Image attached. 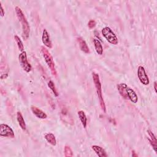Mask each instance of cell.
<instances>
[{
	"label": "cell",
	"mask_w": 157,
	"mask_h": 157,
	"mask_svg": "<svg viewBox=\"0 0 157 157\" xmlns=\"http://www.w3.org/2000/svg\"><path fill=\"white\" fill-rule=\"evenodd\" d=\"M15 13L17 15V17L19 20V21L21 23V27H22V37L24 40H26L29 35L30 32V27L21 9L18 7L16 6L15 8Z\"/></svg>",
	"instance_id": "obj_1"
},
{
	"label": "cell",
	"mask_w": 157,
	"mask_h": 157,
	"mask_svg": "<svg viewBox=\"0 0 157 157\" xmlns=\"http://www.w3.org/2000/svg\"><path fill=\"white\" fill-rule=\"evenodd\" d=\"M92 77H93V82L96 88V93H97V95L98 97L99 98V103H100V106L101 108L102 109V110L104 112H106V108H105V102L102 96V88H101V83L99 80V77L98 74L93 72L92 73Z\"/></svg>",
	"instance_id": "obj_2"
},
{
	"label": "cell",
	"mask_w": 157,
	"mask_h": 157,
	"mask_svg": "<svg viewBox=\"0 0 157 157\" xmlns=\"http://www.w3.org/2000/svg\"><path fill=\"white\" fill-rule=\"evenodd\" d=\"M41 52L43 55V57L45 59V61L46 64H47L48 67H49L52 75L56 76V71L55 67V63L53 60V58L50 54V53L48 52V50L44 47H41Z\"/></svg>",
	"instance_id": "obj_3"
},
{
	"label": "cell",
	"mask_w": 157,
	"mask_h": 157,
	"mask_svg": "<svg viewBox=\"0 0 157 157\" xmlns=\"http://www.w3.org/2000/svg\"><path fill=\"white\" fill-rule=\"evenodd\" d=\"M102 34L110 44L113 45H117L118 44V37L110 28L105 26L102 28Z\"/></svg>",
	"instance_id": "obj_4"
},
{
	"label": "cell",
	"mask_w": 157,
	"mask_h": 157,
	"mask_svg": "<svg viewBox=\"0 0 157 157\" xmlns=\"http://www.w3.org/2000/svg\"><path fill=\"white\" fill-rule=\"evenodd\" d=\"M18 59L20 64L23 69L26 72H29L31 71L32 67L28 61L26 52L25 51L21 52L18 56Z\"/></svg>",
	"instance_id": "obj_5"
},
{
	"label": "cell",
	"mask_w": 157,
	"mask_h": 157,
	"mask_svg": "<svg viewBox=\"0 0 157 157\" xmlns=\"http://www.w3.org/2000/svg\"><path fill=\"white\" fill-rule=\"evenodd\" d=\"M0 136L2 137L14 138L15 134L10 126L6 124L2 123L0 125Z\"/></svg>",
	"instance_id": "obj_6"
},
{
	"label": "cell",
	"mask_w": 157,
	"mask_h": 157,
	"mask_svg": "<svg viewBox=\"0 0 157 157\" xmlns=\"http://www.w3.org/2000/svg\"><path fill=\"white\" fill-rule=\"evenodd\" d=\"M137 77L140 82L141 83H142L144 85H147L150 83V80L148 78V77L147 74V72L145 71V68L142 66H139L137 69Z\"/></svg>",
	"instance_id": "obj_7"
},
{
	"label": "cell",
	"mask_w": 157,
	"mask_h": 157,
	"mask_svg": "<svg viewBox=\"0 0 157 157\" xmlns=\"http://www.w3.org/2000/svg\"><path fill=\"white\" fill-rule=\"evenodd\" d=\"M42 43L44 44V45L47 48H51L52 47V44L50 40V37L46 29H44L43 30L42 35Z\"/></svg>",
	"instance_id": "obj_8"
},
{
	"label": "cell",
	"mask_w": 157,
	"mask_h": 157,
	"mask_svg": "<svg viewBox=\"0 0 157 157\" xmlns=\"http://www.w3.org/2000/svg\"><path fill=\"white\" fill-rule=\"evenodd\" d=\"M31 111L33 113V114L36 117H37V118H40V119H45V118H47V114L44 111H42V110L39 109L38 107H37L36 106H34V105H32L31 107Z\"/></svg>",
	"instance_id": "obj_9"
},
{
	"label": "cell",
	"mask_w": 157,
	"mask_h": 157,
	"mask_svg": "<svg viewBox=\"0 0 157 157\" xmlns=\"http://www.w3.org/2000/svg\"><path fill=\"white\" fill-rule=\"evenodd\" d=\"M126 94L128 99H129L132 103H136L138 101V96L134 90L128 86L126 89Z\"/></svg>",
	"instance_id": "obj_10"
},
{
	"label": "cell",
	"mask_w": 157,
	"mask_h": 157,
	"mask_svg": "<svg viewBox=\"0 0 157 157\" xmlns=\"http://www.w3.org/2000/svg\"><path fill=\"white\" fill-rule=\"evenodd\" d=\"M128 86L127 85V84L124 83H120L117 85V88L120 94L125 99H128L127 94H126V89Z\"/></svg>",
	"instance_id": "obj_11"
},
{
	"label": "cell",
	"mask_w": 157,
	"mask_h": 157,
	"mask_svg": "<svg viewBox=\"0 0 157 157\" xmlns=\"http://www.w3.org/2000/svg\"><path fill=\"white\" fill-rule=\"evenodd\" d=\"M77 42L78 43L79 47L80 50L83 52L85 53H90V49L89 47H88L85 40L81 37H78L77 38Z\"/></svg>",
	"instance_id": "obj_12"
},
{
	"label": "cell",
	"mask_w": 157,
	"mask_h": 157,
	"mask_svg": "<svg viewBox=\"0 0 157 157\" xmlns=\"http://www.w3.org/2000/svg\"><path fill=\"white\" fill-rule=\"evenodd\" d=\"M147 133L150 137V138L148 139V140L149 142H150L154 151L156 153L157 150V146H156V144H157V141H156V138L155 137V136L154 135V134L152 132V131L150 129H148L147 130Z\"/></svg>",
	"instance_id": "obj_13"
},
{
	"label": "cell",
	"mask_w": 157,
	"mask_h": 157,
	"mask_svg": "<svg viewBox=\"0 0 157 157\" xmlns=\"http://www.w3.org/2000/svg\"><path fill=\"white\" fill-rule=\"evenodd\" d=\"M91 148L96 153V155L99 157H107V154L106 153L105 150L100 146L98 145H92Z\"/></svg>",
	"instance_id": "obj_14"
},
{
	"label": "cell",
	"mask_w": 157,
	"mask_h": 157,
	"mask_svg": "<svg viewBox=\"0 0 157 157\" xmlns=\"http://www.w3.org/2000/svg\"><path fill=\"white\" fill-rule=\"evenodd\" d=\"M93 43H94V48H95L96 53L99 55H102L103 53V47H102V45L101 42L99 41V40H98L97 39H94Z\"/></svg>",
	"instance_id": "obj_15"
},
{
	"label": "cell",
	"mask_w": 157,
	"mask_h": 157,
	"mask_svg": "<svg viewBox=\"0 0 157 157\" xmlns=\"http://www.w3.org/2000/svg\"><path fill=\"white\" fill-rule=\"evenodd\" d=\"M17 121H18V124L20 126V128L23 131H26V123H25L24 118H23V117L20 112H17Z\"/></svg>",
	"instance_id": "obj_16"
},
{
	"label": "cell",
	"mask_w": 157,
	"mask_h": 157,
	"mask_svg": "<svg viewBox=\"0 0 157 157\" xmlns=\"http://www.w3.org/2000/svg\"><path fill=\"white\" fill-rule=\"evenodd\" d=\"M45 139L50 144H51L53 146H55L56 145V140L55 138V136L52 133H47L44 136Z\"/></svg>",
	"instance_id": "obj_17"
},
{
	"label": "cell",
	"mask_w": 157,
	"mask_h": 157,
	"mask_svg": "<svg viewBox=\"0 0 157 157\" xmlns=\"http://www.w3.org/2000/svg\"><path fill=\"white\" fill-rule=\"evenodd\" d=\"M77 113H78V117L80 120V121L82 124V126H83L84 128H86V124H87V118H86V116L85 112L83 110H79L77 112Z\"/></svg>",
	"instance_id": "obj_18"
},
{
	"label": "cell",
	"mask_w": 157,
	"mask_h": 157,
	"mask_svg": "<svg viewBox=\"0 0 157 157\" xmlns=\"http://www.w3.org/2000/svg\"><path fill=\"white\" fill-rule=\"evenodd\" d=\"M14 39H15V42L17 44L18 49L21 52H23L24 51V45H23V42H22L21 40L20 39V38L17 35H15L14 36Z\"/></svg>",
	"instance_id": "obj_19"
},
{
	"label": "cell",
	"mask_w": 157,
	"mask_h": 157,
	"mask_svg": "<svg viewBox=\"0 0 157 157\" xmlns=\"http://www.w3.org/2000/svg\"><path fill=\"white\" fill-rule=\"evenodd\" d=\"M48 86L50 88V90H52V91L53 93L55 96H56V97L58 96V94H58V91H57V90H56V88L55 85V84H54V83H53V81L50 80V81L48 82Z\"/></svg>",
	"instance_id": "obj_20"
},
{
	"label": "cell",
	"mask_w": 157,
	"mask_h": 157,
	"mask_svg": "<svg viewBox=\"0 0 157 157\" xmlns=\"http://www.w3.org/2000/svg\"><path fill=\"white\" fill-rule=\"evenodd\" d=\"M64 156L66 157H71V156H73L72 151L71 147L69 146H67V145H66L64 147Z\"/></svg>",
	"instance_id": "obj_21"
},
{
	"label": "cell",
	"mask_w": 157,
	"mask_h": 157,
	"mask_svg": "<svg viewBox=\"0 0 157 157\" xmlns=\"http://www.w3.org/2000/svg\"><path fill=\"white\" fill-rule=\"evenodd\" d=\"M96 21L94 20H90L88 23V26L90 29H93L96 26Z\"/></svg>",
	"instance_id": "obj_22"
},
{
	"label": "cell",
	"mask_w": 157,
	"mask_h": 157,
	"mask_svg": "<svg viewBox=\"0 0 157 157\" xmlns=\"http://www.w3.org/2000/svg\"><path fill=\"white\" fill-rule=\"evenodd\" d=\"M0 13H1V17H3L4 15V13H5V12H4V9H3V7H2V4H1V2H0Z\"/></svg>",
	"instance_id": "obj_23"
},
{
	"label": "cell",
	"mask_w": 157,
	"mask_h": 157,
	"mask_svg": "<svg viewBox=\"0 0 157 157\" xmlns=\"http://www.w3.org/2000/svg\"><path fill=\"white\" fill-rule=\"evenodd\" d=\"M8 76V74L7 73H6V74H2L1 75V79H4V78H6Z\"/></svg>",
	"instance_id": "obj_24"
},
{
	"label": "cell",
	"mask_w": 157,
	"mask_h": 157,
	"mask_svg": "<svg viewBox=\"0 0 157 157\" xmlns=\"http://www.w3.org/2000/svg\"><path fill=\"white\" fill-rule=\"evenodd\" d=\"M154 90L155 93H157V89H156V82H154Z\"/></svg>",
	"instance_id": "obj_25"
},
{
	"label": "cell",
	"mask_w": 157,
	"mask_h": 157,
	"mask_svg": "<svg viewBox=\"0 0 157 157\" xmlns=\"http://www.w3.org/2000/svg\"><path fill=\"white\" fill-rule=\"evenodd\" d=\"M132 156H138L137 154H136V152H135L134 150L132 151Z\"/></svg>",
	"instance_id": "obj_26"
}]
</instances>
